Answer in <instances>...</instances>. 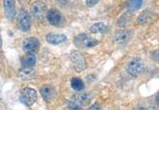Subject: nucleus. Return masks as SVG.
Returning a JSON list of instances; mask_svg holds the SVG:
<instances>
[{
	"label": "nucleus",
	"mask_w": 159,
	"mask_h": 159,
	"mask_svg": "<svg viewBox=\"0 0 159 159\" xmlns=\"http://www.w3.org/2000/svg\"><path fill=\"white\" fill-rule=\"evenodd\" d=\"M39 48H40V43L39 39L34 37H30L24 39L23 43V49L26 53L35 54L39 51Z\"/></svg>",
	"instance_id": "nucleus-7"
},
{
	"label": "nucleus",
	"mask_w": 159,
	"mask_h": 159,
	"mask_svg": "<svg viewBox=\"0 0 159 159\" xmlns=\"http://www.w3.org/2000/svg\"><path fill=\"white\" fill-rule=\"evenodd\" d=\"M40 93L42 95L43 98L46 102H52L56 98L57 93L54 87L51 85H43L40 89Z\"/></svg>",
	"instance_id": "nucleus-10"
},
{
	"label": "nucleus",
	"mask_w": 159,
	"mask_h": 159,
	"mask_svg": "<svg viewBox=\"0 0 159 159\" xmlns=\"http://www.w3.org/2000/svg\"><path fill=\"white\" fill-rule=\"evenodd\" d=\"M154 18L153 13L149 10L143 11L137 18V23L138 24H144L151 22Z\"/></svg>",
	"instance_id": "nucleus-14"
},
{
	"label": "nucleus",
	"mask_w": 159,
	"mask_h": 159,
	"mask_svg": "<svg viewBox=\"0 0 159 159\" xmlns=\"http://www.w3.org/2000/svg\"><path fill=\"white\" fill-rule=\"evenodd\" d=\"M67 105H68V108L70 109H81V106L77 104L75 102H73V100H68L67 101Z\"/></svg>",
	"instance_id": "nucleus-21"
},
{
	"label": "nucleus",
	"mask_w": 159,
	"mask_h": 159,
	"mask_svg": "<svg viewBox=\"0 0 159 159\" xmlns=\"http://www.w3.org/2000/svg\"><path fill=\"white\" fill-rule=\"evenodd\" d=\"M2 48V36H1V31H0V50Z\"/></svg>",
	"instance_id": "nucleus-24"
},
{
	"label": "nucleus",
	"mask_w": 159,
	"mask_h": 159,
	"mask_svg": "<svg viewBox=\"0 0 159 159\" xmlns=\"http://www.w3.org/2000/svg\"><path fill=\"white\" fill-rule=\"evenodd\" d=\"M31 13L38 20H43L48 13V6L43 1H36L31 6Z\"/></svg>",
	"instance_id": "nucleus-5"
},
{
	"label": "nucleus",
	"mask_w": 159,
	"mask_h": 159,
	"mask_svg": "<svg viewBox=\"0 0 159 159\" xmlns=\"http://www.w3.org/2000/svg\"><path fill=\"white\" fill-rule=\"evenodd\" d=\"M133 32L130 29H120L116 31L113 37V40L115 43H119V44H123L128 43L133 37Z\"/></svg>",
	"instance_id": "nucleus-8"
},
{
	"label": "nucleus",
	"mask_w": 159,
	"mask_h": 159,
	"mask_svg": "<svg viewBox=\"0 0 159 159\" xmlns=\"http://www.w3.org/2000/svg\"><path fill=\"white\" fill-rule=\"evenodd\" d=\"M38 94L35 89L27 87L19 94V101L26 107H31L36 102Z\"/></svg>",
	"instance_id": "nucleus-2"
},
{
	"label": "nucleus",
	"mask_w": 159,
	"mask_h": 159,
	"mask_svg": "<svg viewBox=\"0 0 159 159\" xmlns=\"http://www.w3.org/2000/svg\"><path fill=\"white\" fill-rule=\"evenodd\" d=\"M143 0H128L125 3V8L127 11L130 13H134L138 11L143 5Z\"/></svg>",
	"instance_id": "nucleus-16"
},
{
	"label": "nucleus",
	"mask_w": 159,
	"mask_h": 159,
	"mask_svg": "<svg viewBox=\"0 0 159 159\" xmlns=\"http://www.w3.org/2000/svg\"><path fill=\"white\" fill-rule=\"evenodd\" d=\"M18 28L23 32H29L32 26L31 16L26 10L19 11L18 15Z\"/></svg>",
	"instance_id": "nucleus-4"
},
{
	"label": "nucleus",
	"mask_w": 159,
	"mask_h": 159,
	"mask_svg": "<svg viewBox=\"0 0 159 159\" xmlns=\"http://www.w3.org/2000/svg\"><path fill=\"white\" fill-rule=\"evenodd\" d=\"M46 18H47L48 23L52 26H60L64 21L63 13L57 9H51L50 11H48Z\"/></svg>",
	"instance_id": "nucleus-9"
},
{
	"label": "nucleus",
	"mask_w": 159,
	"mask_h": 159,
	"mask_svg": "<svg viewBox=\"0 0 159 159\" xmlns=\"http://www.w3.org/2000/svg\"><path fill=\"white\" fill-rule=\"evenodd\" d=\"M70 60L77 73H81L87 68V62L85 57L78 51H73L70 53Z\"/></svg>",
	"instance_id": "nucleus-3"
},
{
	"label": "nucleus",
	"mask_w": 159,
	"mask_h": 159,
	"mask_svg": "<svg viewBox=\"0 0 159 159\" xmlns=\"http://www.w3.org/2000/svg\"><path fill=\"white\" fill-rule=\"evenodd\" d=\"M131 17H132V13L127 11L126 13H123V15L118 18V20H117V25L119 27H125L131 20Z\"/></svg>",
	"instance_id": "nucleus-20"
},
{
	"label": "nucleus",
	"mask_w": 159,
	"mask_h": 159,
	"mask_svg": "<svg viewBox=\"0 0 159 159\" xmlns=\"http://www.w3.org/2000/svg\"><path fill=\"white\" fill-rule=\"evenodd\" d=\"M45 39L48 43L52 45H58L61 43H63L67 41V37L64 34H47L45 37Z\"/></svg>",
	"instance_id": "nucleus-12"
},
{
	"label": "nucleus",
	"mask_w": 159,
	"mask_h": 159,
	"mask_svg": "<svg viewBox=\"0 0 159 159\" xmlns=\"http://www.w3.org/2000/svg\"><path fill=\"white\" fill-rule=\"evenodd\" d=\"M72 98L73 102H75L77 104L82 107V106H87L90 103L92 97L90 96V94L86 93H79L74 94Z\"/></svg>",
	"instance_id": "nucleus-13"
},
{
	"label": "nucleus",
	"mask_w": 159,
	"mask_h": 159,
	"mask_svg": "<svg viewBox=\"0 0 159 159\" xmlns=\"http://www.w3.org/2000/svg\"><path fill=\"white\" fill-rule=\"evenodd\" d=\"M73 43L78 48H90L98 44V40L89 34H79L73 39Z\"/></svg>",
	"instance_id": "nucleus-1"
},
{
	"label": "nucleus",
	"mask_w": 159,
	"mask_h": 159,
	"mask_svg": "<svg viewBox=\"0 0 159 159\" xmlns=\"http://www.w3.org/2000/svg\"><path fill=\"white\" fill-rule=\"evenodd\" d=\"M4 14L9 21H13L15 17V1L14 0H3Z\"/></svg>",
	"instance_id": "nucleus-11"
},
{
	"label": "nucleus",
	"mask_w": 159,
	"mask_h": 159,
	"mask_svg": "<svg viewBox=\"0 0 159 159\" xmlns=\"http://www.w3.org/2000/svg\"><path fill=\"white\" fill-rule=\"evenodd\" d=\"M22 66L24 68H34L36 64V57L35 54L27 53L21 58Z\"/></svg>",
	"instance_id": "nucleus-15"
},
{
	"label": "nucleus",
	"mask_w": 159,
	"mask_h": 159,
	"mask_svg": "<svg viewBox=\"0 0 159 159\" xmlns=\"http://www.w3.org/2000/svg\"><path fill=\"white\" fill-rule=\"evenodd\" d=\"M102 107H101V105L98 104V103H95V104L92 105L91 107H89V109H101Z\"/></svg>",
	"instance_id": "nucleus-23"
},
{
	"label": "nucleus",
	"mask_w": 159,
	"mask_h": 159,
	"mask_svg": "<svg viewBox=\"0 0 159 159\" xmlns=\"http://www.w3.org/2000/svg\"><path fill=\"white\" fill-rule=\"evenodd\" d=\"M109 30L108 26L103 23H97L92 25L90 28V32L92 34H106Z\"/></svg>",
	"instance_id": "nucleus-17"
},
{
	"label": "nucleus",
	"mask_w": 159,
	"mask_h": 159,
	"mask_svg": "<svg viewBox=\"0 0 159 159\" xmlns=\"http://www.w3.org/2000/svg\"><path fill=\"white\" fill-rule=\"evenodd\" d=\"M126 69H127L128 74H130L133 77H138V76L141 75L143 72V62L141 58H138V57L133 58L128 63Z\"/></svg>",
	"instance_id": "nucleus-6"
},
{
	"label": "nucleus",
	"mask_w": 159,
	"mask_h": 159,
	"mask_svg": "<svg viewBox=\"0 0 159 159\" xmlns=\"http://www.w3.org/2000/svg\"><path fill=\"white\" fill-rule=\"evenodd\" d=\"M70 85L71 88L74 91L77 92H82L84 89V87H85L84 81L80 78H77V77L73 78L71 79Z\"/></svg>",
	"instance_id": "nucleus-19"
},
{
	"label": "nucleus",
	"mask_w": 159,
	"mask_h": 159,
	"mask_svg": "<svg viewBox=\"0 0 159 159\" xmlns=\"http://www.w3.org/2000/svg\"><path fill=\"white\" fill-rule=\"evenodd\" d=\"M100 0H86V5L89 8H93L97 3H98Z\"/></svg>",
	"instance_id": "nucleus-22"
},
{
	"label": "nucleus",
	"mask_w": 159,
	"mask_h": 159,
	"mask_svg": "<svg viewBox=\"0 0 159 159\" xmlns=\"http://www.w3.org/2000/svg\"><path fill=\"white\" fill-rule=\"evenodd\" d=\"M19 76L22 79L27 81V80H31V79L35 78L36 73H35V71L33 69V68H24L23 67L20 73H19Z\"/></svg>",
	"instance_id": "nucleus-18"
}]
</instances>
